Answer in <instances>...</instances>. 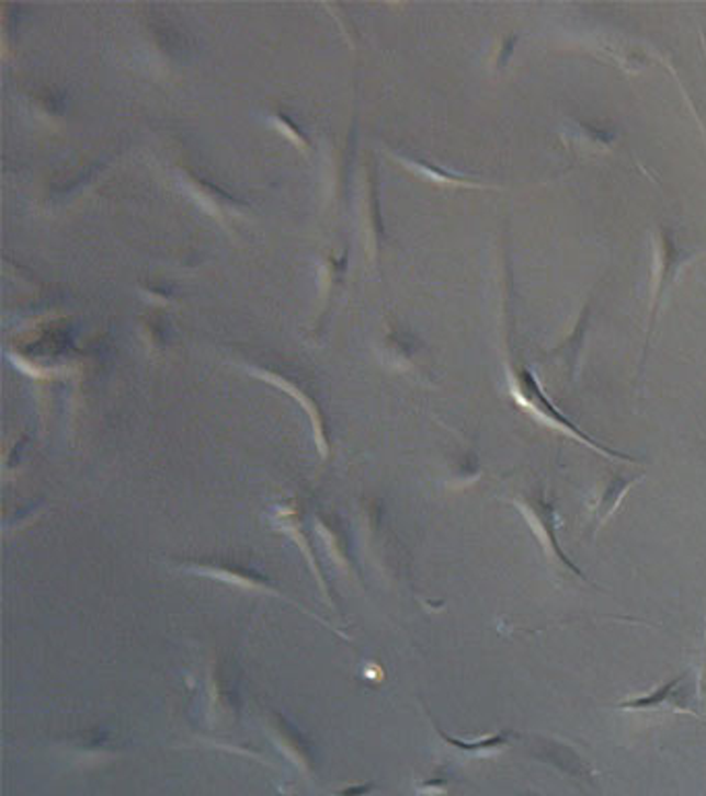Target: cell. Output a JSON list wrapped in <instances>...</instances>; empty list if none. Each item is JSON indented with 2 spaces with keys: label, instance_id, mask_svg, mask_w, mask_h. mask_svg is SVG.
<instances>
[{
  "label": "cell",
  "instance_id": "30bf717a",
  "mask_svg": "<svg viewBox=\"0 0 706 796\" xmlns=\"http://www.w3.org/2000/svg\"><path fill=\"white\" fill-rule=\"evenodd\" d=\"M636 481H640V475L619 474L610 477L605 481L603 490L596 496L595 507H593V512H595L596 516V527H603L610 521V516L619 509L624 496L630 492V488L636 486Z\"/></svg>",
  "mask_w": 706,
  "mask_h": 796
},
{
  "label": "cell",
  "instance_id": "7c38bea8",
  "mask_svg": "<svg viewBox=\"0 0 706 796\" xmlns=\"http://www.w3.org/2000/svg\"><path fill=\"white\" fill-rule=\"evenodd\" d=\"M270 730H272L274 740L278 744H284L288 758L305 770H314V753H311L309 744L298 737V732H295V728H288L286 721L282 720L280 716H272Z\"/></svg>",
  "mask_w": 706,
  "mask_h": 796
},
{
  "label": "cell",
  "instance_id": "ba28073f",
  "mask_svg": "<svg viewBox=\"0 0 706 796\" xmlns=\"http://www.w3.org/2000/svg\"><path fill=\"white\" fill-rule=\"evenodd\" d=\"M396 160H400L409 171L423 177L425 181H431L435 185H444V187H463V190H498L496 185H487L479 179H472V177H466L460 172L446 171L442 167H435L428 160H419V158H409V156H402L398 153Z\"/></svg>",
  "mask_w": 706,
  "mask_h": 796
},
{
  "label": "cell",
  "instance_id": "52a82bcc",
  "mask_svg": "<svg viewBox=\"0 0 706 796\" xmlns=\"http://www.w3.org/2000/svg\"><path fill=\"white\" fill-rule=\"evenodd\" d=\"M314 535L319 539L321 548L328 551V558H332L335 567L344 572H353L354 560L349 550V539L344 531L340 530L334 516L316 512L314 514Z\"/></svg>",
  "mask_w": 706,
  "mask_h": 796
},
{
  "label": "cell",
  "instance_id": "5bb4252c",
  "mask_svg": "<svg viewBox=\"0 0 706 796\" xmlns=\"http://www.w3.org/2000/svg\"><path fill=\"white\" fill-rule=\"evenodd\" d=\"M272 121H274V125L278 127L280 132L284 133V135H288L297 146H300V148H307L309 144H307V139H305V135L300 133V129H297L295 125H293V121H288V116H284V114H274L272 116Z\"/></svg>",
  "mask_w": 706,
  "mask_h": 796
},
{
  "label": "cell",
  "instance_id": "7a4b0ae2",
  "mask_svg": "<svg viewBox=\"0 0 706 796\" xmlns=\"http://www.w3.org/2000/svg\"><path fill=\"white\" fill-rule=\"evenodd\" d=\"M172 562H174L176 569L181 570V572H186V575L205 577V579L218 581V583L230 585V588H239L242 591H255V593H263V595L282 600V602L297 607L300 612L309 614L311 618H317L321 625L332 628L335 635H340L342 639H351L349 635L340 633L332 623H328V621L316 616L309 607L303 606L291 593H286L284 589L278 588L276 581H272L267 575H263L260 569H255L251 565H244V562L226 558V556H200V558H189V556H185V558H176Z\"/></svg>",
  "mask_w": 706,
  "mask_h": 796
},
{
  "label": "cell",
  "instance_id": "4fadbf2b",
  "mask_svg": "<svg viewBox=\"0 0 706 796\" xmlns=\"http://www.w3.org/2000/svg\"><path fill=\"white\" fill-rule=\"evenodd\" d=\"M452 777L447 776L446 770H435L428 777L419 780L414 784V796H446L449 793Z\"/></svg>",
  "mask_w": 706,
  "mask_h": 796
},
{
  "label": "cell",
  "instance_id": "6da1fadb",
  "mask_svg": "<svg viewBox=\"0 0 706 796\" xmlns=\"http://www.w3.org/2000/svg\"><path fill=\"white\" fill-rule=\"evenodd\" d=\"M505 369H508V390H510V395L521 405L526 413H531L543 425H547V428H551L556 432H561V434H566L568 437H574L580 444L593 448L596 455L610 456V458H615V460L634 463L633 456L617 453V451L610 448V446H603L601 442H596L595 437H591L587 432H582L572 419L566 418L559 411L558 407L549 400V397L545 395L537 374L524 361L510 360L508 361V365H505Z\"/></svg>",
  "mask_w": 706,
  "mask_h": 796
},
{
  "label": "cell",
  "instance_id": "2e32d148",
  "mask_svg": "<svg viewBox=\"0 0 706 796\" xmlns=\"http://www.w3.org/2000/svg\"><path fill=\"white\" fill-rule=\"evenodd\" d=\"M703 681H701V689H705L706 684V639H705V666H703V676H701Z\"/></svg>",
  "mask_w": 706,
  "mask_h": 796
},
{
  "label": "cell",
  "instance_id": "9a60e30c",
  "mask_svg": "<svg viewBox=\"0 0 706 796\" xmlns=\"http://www.w3.org/2000/svg\"><path fill=\"white\" fill-rule=\"evenodd\" d=\"M377 793V786L373 782L367 784H353V786H344L340 791L332 793V796H373Z\"/></svg>",
  "mask_w": 706,
  "mask_h": 796
},
{
  "label": "cell",
  "instance_id": "9c48e42d",
  "mask_svg": "<svg viewBox=\"0 0 706 796\" xmlns=\"http://www.w3.org/2000/svg\"><path fill=\"white\" fill-rule=\"evenodd\" d=\"M561 137L584 152H610L617 144V133L587 121H568Z\"/></svg>",
  "mask_w": 706,
  "mask_h": 796
},
{
  "label": "cell",
  "instance_id": "5b68a950",
  "mask_svg": "<svg viewBox=\"0 0 706 796\" xmlns=\"http://www.w3.org/2000/svg\"><path fill=\"white\" fill-rule=\"evenodd\" d=\"M267 519H270V525L274 530L280 531L282 535H286L297 546V550L303 554L307 567H309L314 579L317 581V588L321 591L323 600L328 602V606L335 607L334 593L330 591L328 577L321 569L319 558H317L316 535H314V531L307 530V519L303 516V512L298 511L297 504L295 502L274 504L270 509Z\"/></svg>",
  "mask_w": 706,
  "mask_h": 796
},
{
  "label": "cell",
  "instance_id": "8992f818",
  "mask_svg": "<svg viewBox=\"0 0 706 796\" xmlns=\"http://www.w3.org/2000/svg\"><path fill=\"white\" fill-rule=\"evenodd\" d=\"M684 679H686V674H680V676L661 684L659 689H654L647 695L615 703V705H612V709H617V712H661V709H668V712H680V714H690V716L698 718V714L690 707L686 693L682 691Z\"/></svg>",
  "mask_w": 706,
  "mask_h": 796
},
{
  "label": "cell",
  "instance_id": "277c9868",
  "mask_svg": "<svg viewBox=\"0 0 706 796\" xmlns=\"http://www.w3.org/2000/svg\"><path fill=\"white\" fill-rule=\"evenodd\" d=\"M512 502L522 512V516L526 519V523L535 533V537L539 539L540 548L547 551L568 572H572L580 581L589 583V577L578 569L577 562L566 554L561 542H559L558 511H556V504L545 496V492L537 490V488L522 490V492L514 493Z\"/></svg>",
  "mask_w": 706,
  "mask_h": 796
},
{
  "label": "cell",
  "instance_id": "3957f363",
  "mask_svg": "<svg viewBox=\"0 0 706 796\" xmlns=\"http://www.w3.org/2000/svg\"><path fill=\"white\" fill-rule=\"evenodd\" d=\"M705 251L688 249L682 246L670 228L657 227L652 232V288L651 309H649V341L652 337V323L657 320L659 307L668 297L671 286L680 278V274L694 260H698ZM647 341V346H649Z\"/></svg>",
  "mask_w": 706,
  "mask_h": 796
},
{
  "label": "cell",
  "instance_id": "8fae6325",
  "mask_svg": "<svg viewBox=\"0 0 706 796\" xmlns=\"http://www.w3.org/2000/svg\"><path fill=\"white\" fill-rule=\"evenodd\" d=\"M431 724L435 728L437 739L442 740L449 749H454L458 753H465V755H491V753H500V751H503L510 744V740L514 737V732L508 730V732H496V735L485 737V739L463 740L444 732L435 721H431Z\"/></svg>",
  "mask_w": 706,
  "mask_h": 796
}]
</instances>
